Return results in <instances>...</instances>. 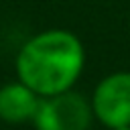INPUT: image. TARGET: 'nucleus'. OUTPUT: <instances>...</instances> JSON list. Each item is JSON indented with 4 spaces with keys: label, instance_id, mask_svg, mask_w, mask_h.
Here are the masks:
<instances>
[{
    "label": "nucleus",
    "instance_id": "f257e3e1",
    "mask_svg": "<svg viewBox=\"0 0 130 130\" xmlns=\"http://www.w3.org/2000/svg\"><path fill=\"white\" fill-rule=\"evenodd\" d=\"M85 65V49L77 35L49 28L28 39L16 55L18 81L41 98L73 89Z\"/></svg>",
    "mask_w": 130,
    "mask_h": 130
},
{
    "label": "nucleus",
    "instance_id": "f03ea898",
    "mask_svg": "<svg viewBox=\"0 0 130 130\" xmlns=\"http://www.w3.org/2000/svg\"><path fill=\"white\" fill-rule=\"evenodd\" d=\"M93 120L91 102L73 89L41 98L32 124L37 130H89Z\"/></svg>",
    "mask_w": 130,
    "mask_h": 130
},
{
    "label": "nucleus",
    "instance_id": "7ed1b4c3",
    "mask_svg": "<svg viewBox=\"0 0 130 130\" xmlns=\"http://www.w3.org/2000/svg\"><path fill=\"white\" fill-rule=\"evenodd\" d=\"M93 118L110 130L130 126V71L106 75L91 95Z\"/></svg>",
    "mask_w": 130,
    "mask_h": 130
},
{
    "label": "nucleus",
    "instance_id": "20e7f679",
    "mask_svg": "<svg viewBox=\"0 0 130 130\" xmlns=\"http://www.w3.org/2000/svg\"><path fill=\"white\" fill-rule=\"evenodd\" d=\"M41 95L22 81H10L0 87V120L8 124L32 122Z\"/></svg>",
    "mask_w": 130,
    "mask_h": 130
},
{
    "label": "nucleus",
    "instance_id": "39448f33",
    "mask_svg": "<svg viewBox=\"0 0 130 130\" xmlns=\"http://www.w3.org/2000/svg\"><path fill=\"white\" fill-rule=\"evenodd\" d=\"M114 130H130V126H126V128H114Z\"/></svg>",
    "mask_w": 130,
    "mask_h": 130
}]
</instances>
